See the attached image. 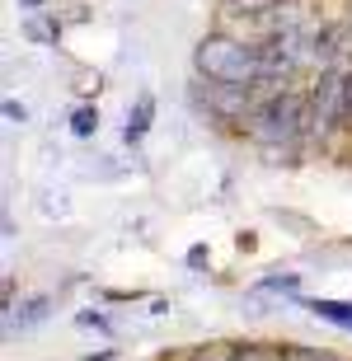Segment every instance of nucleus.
Wrapping results in <instances>:
<instances>
[{
    "instance_id": "obj_13",
    "label": "nucleus",
    "mask_w": 352,
    "mask_h": 361,
    "mask_svg": "<svg viewBox=\"0 0 352 361\" xmlns=\"http://www.w3.org/2000/svg\"><path fill=\"white\" fill-rule=\"evenodd\" d=\"M5 118H10V122H24L28 113H24V104H14V99H5Z\"/></svg>"
},
{
    "instance_id": "obj_4",
    "label": "nucleus",
    "mask_w": 352,
    "mask_h": 361,
    "mask_svg": "<svg viewBox=\"0 0 352 361\" xmlns=\"http://www.w3.org/2000/svg\"><path fill=\"white\" fill-rule=\"evenodd\" d=\"M47 305H52V300H47V295H33V300H28L24 310H14V305H5V310H10V314H5V329H28V324H38V319H47Z\"/></svg>"
},
{
    "instance_id": "obj_8",
    "label": "nucleus",
    "mask_w": 352,
    "mask_h": 361,
    "mask_svg": "<svg viewBox=\"0 0 352 361\" xmlns=\"http://www.w3.org/2000/svg\"><path fill=\"white\" fill-rule=\"evenodd\" d=\"M24 38L28 42H52L56 38V24H47V19H28V24H24Z\"/></svg>"
},
{
    "instance_id": "obj_7",
    "label": "nucleus",
    "mask_w": 352,
    "mask_h": 361,
    "mask_svg": "<svg viewBox=\"0 0 352 361\" xmlns=\"http://www.w3.org/2000/svg\"><path fill=\"white\" fill-rule=\"evenodd\" d=\"M71 132H75V136H95V132H99V108H75Z\"/></svg>"
},
{
    "instance_id": "obj_2",
    "label": "nucleus",
    "mask_w": 352,
    "mask_h": 361,
    "mask_svg": "<svg viewBox=\"0 0 352 361\" xmlns=\"http://www.w3.org/2000/svg\"><path fill=\"white\" fill-rule=\"evenodd\" d=\"M348 71L352 66H324L320 71V80H315L310 90V108H315V127H320V136L339 132V127H348Z\"/></svg>"
},
{
    "instance_id": "obj_12",
    "label": "nucleus",
    "mask_w": 352,
    "mask_h": 361,
    "mask_svg": "<svg viewBox=\"0 0 352 361\" xmlns=\"http://www.w3.org/2000/svg\"><path fill=\"white\" fill-rule=\"evenodd\" d=\"M80 324H85V329H109V319L95 314V310H80Z\"/></svg>"
},
{
    "instance_id": "obj_14",
    "label": "nucleus",
    "mask_w": 352,
    "mask_h": 361,
    "mask_svg": "<svg viewBox=\"0 0 352 361\" xmlns=\"http://www.w3.org/2000/svg\"><path fill=\"white\" fill-rule=\"evenodd\" d=\"M348 127H352V71H348Z\"/></svg>"
},
{
    "instance_id": "obj_3",
    "label": "nucleus",
    "mask_w": 352,
    "mask_h": 361,
    "mask_svg": "<svg viewBox=\"0 0 352 361\" xmlns=\"http://www.w3.org/2000/svg\"><path fill=\"white\" fill-rule=\"evenodd\" d=\"M150 118H155V99H150V94H141V99H136V108L132 113H127V146H136V141H141V136L150 132Z\"/></svg>"
},
{
    "instance_id": "obj_1",
    "label": "nucleus",
    "mask_w": 352,
    "mask_h": 361,
    "mask_svg": "<svg viewBox=\"0 0 352 361\" xmlns=\"http://www.w3.org/2000/svg\"><path fill=\"white\" fill-rule=\"evenodd\" d=\"M193 66L198 75L212 85H231V90H249L258 94L263 85V56H258L254 42H240V38H226V33H212L193 47Z\"/></svg>"
},
{
    "instance_id": "obj_5",
    "label": "nucleus",
    "mask_w": 352,
    "mask_h": 361,
    "mask_svg": "<svg viewBox=\"0 0 352 361\" xmlns=\"http://www.w3.org/2000/svg\"><path fill=\"white\" fill-rule=\"evenodd\" d=\"M305 310H315L320 319L339 324V329H352V305H348V300H310Z\"/></svg>"
},
{
    "instance_id": "obj_11",
    "label": "nucleus",
    "mask_w": 352,
    "mask_h": 361,
    "mask_svg": "<svg viewBox=\"0 0 352 361\" xmlns=\"http://www.w3.org/2000/svg\"><path fill=\"white\" fill-rule=\"evenodd\" d=\"M188 361H231V348H198Z\"/></svg>"
},
{
    "instance_id": "obj_6",
    "label": "nucleus",
    "mask_w": 352,
    "mask_h": 361,
    "mask_svg": "<svg viewBox=\"0 0 352 361\" xmlns=\"http://www.w3.org/2000/svg\"><path fill=\"white\" fill-rule=\"evenodd\" d=\"M231 361H282V348H268V343H235Z\"/></svg>"
},
{
    "instance_id": "obj_9",
    "label": "nucleus",
    "mask_w": 352,
    "mask_h": 361,
    "mask_svg": "<svg viewBox=\"0 0 352 361\" xmlns=\"http://www.w3.org/2000/svg\"><path fill=\"white\" fill-rule=\"evenodd\" d=\"M282 361H339V357L320 348H282Z\"/></svg>"
},
{
    "instance_id": "obj_10",
    "label": "nucleus",
    "mask_w": 352,
    "mask_h": 361,
    "mask_svg": "<svg viewBox=\"0 0 352 361\" xmlns=\"http://www.w3.org/2000/svg\"><path fill=\"white\" fill-rule=\"evenodd\" d=\"M296 286H301L296 272H282V277H263V286H258V291H296Z\"/></svg>"
}]
</instances>
